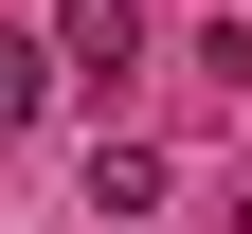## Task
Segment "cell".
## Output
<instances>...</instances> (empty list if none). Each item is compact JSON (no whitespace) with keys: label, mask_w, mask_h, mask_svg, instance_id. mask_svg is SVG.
I'll list each match as a JSON object with an SVG mask.
<instances>
[{"label":"cell","mask_w":252,"mask_h":234,"mask_svg":"<svg viewBox=\"0 0 252 234\" xmlns=\"http://www.w3.org/2000/svg\"><path fill=\"white\" fill-rule=\"evenodd\" d=\"M36 108H54V54H36V36H0V126H36Z\"/></svg>","instance_id":"3957f363"},{"label":"cell","mask_w":252,"mask_h":234,"mask_svg":"<svg viewBox=\"0 0 252 234\" xmlns=\"http://www.w3.org/2000/svg\"><path fill=\"white\" fill-rule=\"evenodd\" d=\"M90 216H108V234L162 216V144H144V126H108V144H90Z\"/></svg>","instance_id":"7a4b0ae2"},{"label":"cell","mask_w":252,"mask_h":234,"mask_svg":"<svg viewBox=\"0 0 252 234\" xmlns=\"http://www.w3.org/2000/svg\"><path fill=\"white\" fill-rule=\"evenodd\" d=\"M36 54H54V90H90V108H108V90L144 72V0H54Z\"/></svg>","instance_id":"6da1fadb"},{"label":"cell","mask_w":252,"mask_h":234,"mask_svg":"<svg viewBox=\"0 0 252 234\" xmlns=\"http://www.w3.org/2000/svg\"><path fill=\"white\" fill-rule=\"evenodd\" d=\"M234 234H252V180H234Z\"/></svg>","instance_id":"277c9868"}]
</instances>
